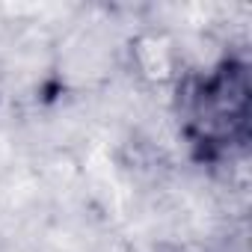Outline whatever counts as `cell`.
Returning a JSON list of instances; mask_svg holds the SVG:
<instances>
[{"label":"cell","mask_w":252,"mask_h":252,"mask_svg":"<svg viewBox=\"0 0 252 252\" xmlns=\"http://www.w3.org/2000/svg\"><path fill=\"white\" fill-rule=\"evenodd\" d=\"M246 71H220L211 80H205L196 104H193V122L199 125L202 140H234V134L246 131Z\"/></svg>","instance_id":"6da1fadb"}]
</instances>
